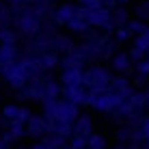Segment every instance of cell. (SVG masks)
<instances>
[{"instance_id":"obj_8","label":"cell","mask_w":149,"mask_h":149,"mask_svg":"<svg viewBox=\"0 0 149 149\" xmlns=\"http://www.w3.org/2000/svg\"><path fill=\"white\" fill-rule=\"evenodd\" d=\"M13 58H15V45H2L0 48V63L7 67L9 63H13Z\"/></svg>"},{"instance_id":"obj_2","label":"cell","mask_w":149,"mask_h":149,"mask_svg":"<svg viewBox=\"0 0 149 149\" xmlns=\"http://www.w3.org/2000/svg\"><path fill=\"white\" fill-rule=\"evenodd\" d=\"M84 11H86V9H84ZM86 17H89L91 26L104 28V30H112V28H115V24H112V11H110V9H106V7L86 11Z\"/></svg>"},{"instance_id":"obj_7","label":"cell","mask_w":149,"mask_h":149,"mask_svg":"<svg viewBox=\"0 0 149 149\" xmlns=\"http://www.w3.org/2000/svg\"><path fill=\"white\" fill-rule=\"evenodd\" d=\"M112 67L117 71H127L130 69V54H123V52L115 54L112 56Z\"/></svg>"},{"instance_id":"obj_4","label":"cell","mask_w":149,"mask_h":149,"mask_svg":"<svg viewBox=\"0 0 149 149\" xmlns=\"http://www.w3.org/2000/svg\"><path fill=\"white\" fill-rule=\"evenodd\" d=\"M89 26H91V24H89V17H86V11L82 7H78V13L67 22V28L74 30V33H86Z\"/></svg>"},{"instance_id":"obj_19","label":"cell","mask_w":149,"mask_h":149,"mask_svg":"<svg viewBox=\"0 0 149 149\" xmlns=\"http://www.w3.org/2000/svg\"><path fill=\"white\" fill-rule=\"evenodd\" d=\"M130 0H117V4H127Z\"/></svg>"},{"instance_id":"obj_3","label":"cell","mask_w":149,"mask_h":149,"mask_svg":"<svg viewBox=\"0 0 149 149\" xmlns=\"http://www.w3.org/2000/svg\"><path fill=\"white\" fill-rule=\"evenodd\" d=\"M147 52H149V30H145L143 35H136V41H134V48H132L130 56L138 63Z\"/></svg>"},{"instance_id":"obj_14","label":"cell","mask_w":149,"mask_h":149,"mask_svg":"<svg viewBox=\"0 0 149 149\" xmlns=\"http://www.w3.org/2000/svg\"><path fill=\"white\" fill-rule=\"evenodd\" d=\"M127 22V13L123 11V9H117V11H112V24L115 26H121V24Z\"/></svg>"},{"instance_id":"obj_15","label":"cell","mask_w":149,"mask_h":149,"mask_svg":"<svg viewBox=\"0 0 149 149\" xmlns=\"http://www.w3.org/2000/svg\"><path fill=\"white\" fill-rule=\"evenodd\" d=\"M78 4L82 9H86V11H91V9H100V7H104L102 4V0H78Z\"/></svg>"},{"instance_id":"obj_6","label":"cell","mask_w":149,"mask_h":149,"mask_svg":"<svg viewBox=\"0 0 149 149\" xmlns=\"http://www.w3.org/2000/svg\"><path fill=\"white\" fill-rule=\"evenodd\" d=\"M91 130H93L91 119H89V117H80V119H78V125H76V134L82 136V138H89Z\"/></svg>"},{"instance_id":"obj_11","label":"cell","mask_w":149,"mask_h":149,"mask_svg":"<svg viewBox=\"0 0 149 149\" xmlns=\"http://www.w3.org/2000/svg\"><path fill=\"white\" fill-rule=\"evenodd\" d=\"M136 19H141V22H147L149 19V0L136 4Z\"/></svg>"},{"instance_id":"obj_9","label":"cell","mask_w":149,"mask_h":149,"mask_svg":"<svg viewBox=\"0 0 149 149\" xmlns=\"http://www.w3.org/2000/svg\"><path fill=\"white\" fill-rule=\"evenodd\" d=\"M11 22H15L13 9H0V28H9Z\"/></svg>"},{"instance_id":"obj_5","label":"cell","mask_w":149,"mask_h":149,"mask_svg":"<svg viewBox=\"0 0 149 149\" xmlns=\"http://www.w3.org/2000/svg\"><path fill=\"white\" fill-rule=\"evenodd\" d=\"M76 13H78V4H69L67 2V4H63V7L54 13V22L56 24H65V26H67V22L74 17Z\"/></svg>"},{"instance_id":"obj_18","label":"cell","mask_w":149,"mask_h":149,"mask_svg":"<svg viewBox=\"0 0 149 149\" xmlns=\"http://www.w3.org/2000/svg\"><path fill=\"white\" fill-rule=\"evenodd\" d=\"M143 136H145V138H149V119H147L145 123H143Z\"/></svg>"},{"instance_id":"obj_12","label":"cell","mask_w":149,"mask_h":149,"mask_svg":"<svg viewBox=\"0 0 149 149\" xmlns=\"http://www.w3.org/2000/svg\"><path fill=\"white\" fill-rule=\"evenodd\" d=\"M127 30L130 33H136V35H143L145 30H149V26L141 19H134V22H127Z\"/></svg>"},{"instance_id":"obj_17","label":"cell","mask_w":149,"mask_h":149,"mask_svg":"<svg viewBox=\"0 0 149 149\" xmlns=\"http://www.w3.org/2000/svg\"><path fill=\"white\" fill-rule=\"evenodd\" d=\"M115 35H117V39H119V41H125L132 33H130L127 28H117V33H115Z\"/></svg>"},{"instance_id":"obj_13","label":"cell","mask_w":149,"mask_h":149,"mask_svg":"<svg viewBox=\"0 0 149 149\" xmlns=\"http://www.w3.org/2000/svg\"><path fill=\"white\" fill-rule=\"evenodd\" d=\"M86 147H89V149H104V147H106V141H104L102 136H89Z\"/></svg>"},{"instance_id":"obj_20","label":"cell","mask_w":149,"mask_h":149,"mask_svg":"<svg viewBox=\"0 0 149 149\" xmlns=\"http://www.w3.org/2000/svg\"><path fill=\"white\" fill-rule=\"evenodd\" d=\"M147 63H149V52H147Z\"/></svg>"},{"instance_id":"obj_16","label":"cell","mask_w":149,"mask_h":149,"mask_svg":"<svg viewBox=\"0 0 149 149\" xmlns=\"http://www.w3.org/2000/svg\"><path fill=\"white\" fill-rule=\"evenodd\" d=\"M56 63H58L56 54H43L41 56V65H43V67H54Z\"/></svg>"},{"instance_id":"obj_21","label":"cell","mask_w":149,"mask_h":149,"mask_svg":"<svg viewBox=\"0 0 149 149\" xmlns=\"http://www.w3.org/2000/svg\"><path fill=\"white\" fill-rule=\"evenodd\" d=\"M45 2H50V0H45Z\"/></svg>"},{"instance_id":"obj_10","label":"cell","mask_w":149,"mask_h":149,"mask_svg":"<svg viewBox=\"0 0 149 149\" xmlns=\"http://www.w3.org/2000/svg\"><path fill=\"white\" fill-rule=\"evenodd\" d=\"M0 43H2V45H13L15 43V30L0 28Z\"/></svg>"},{"instance_id":"obj_1","label":"cell","mask_w":149,"mask_h":149,"mask_svg":"<svg viewBox=\"0 0 149 149\" xmlns=\"http://www.w3.org/2000/svg\"><path fill=\"white\" fill-rule=\"evenodd\" d=\"M15 26H17V30L22 35L33 37V35H37L41 30V17L35 15L30 9H26L24 13H17V17H15Z\"/></svg>"}]
</instances>
